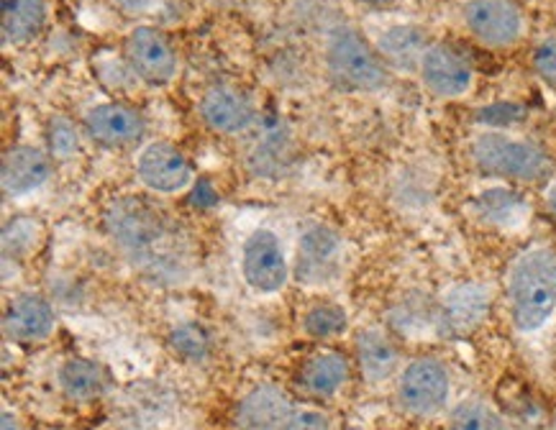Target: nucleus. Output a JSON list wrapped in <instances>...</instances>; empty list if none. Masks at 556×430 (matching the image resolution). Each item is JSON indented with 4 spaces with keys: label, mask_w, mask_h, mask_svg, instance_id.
<instances>
[{
    "label": "nucleus",
    "mask_w": 556,
    "mask_h": 430,
    "mask_svg": "<svg viewBox=\"0 0 556 430\" xmlns=\"http://www.w3.org/2000/svg\"><path fill=\"white\" fill-rule=\"evenodd\" d=\"M105 228L124 256L147 279L177 284L195 267V243L173 213L141 195L116 198L105 207Z\"/></svg>",
    "instance_id": "nucleus-1"
},
{
    "label": "nucleus",
    "mask_w": 556,
    "mask_h": 430,
    "mask_svg": "<svg viewBox=\"0 0 556 430\" xmlns=\"http://www.w3.org/2000/svg\"><path fill=\"white\" fill-rule=\"evenodd\" d=\"M508 307L518 333H536L556 313V249L536 243L520 251L508 271Z\"/></svg>",
    "instance_id": "nucleus-2"
},
{
    "label": "nucleus",
    "mask_w": 556,
    "mask_h": 430,
    "mask_svg": "<svg viewBox=\"0 0 556 430\" xmlns=\"http://www.w3.org/2000/svg\"><path fill=\"white\" fill-rule=\"evenodd\" d=\"M469 160L484 177L510 182H539L554 172V160L546 149L508 131L484 128L469 143Z\"/></svg>",
    "instance_id": "nucleus-3"
},
{
    "label": "nucleus",
    "mask_w": 556,
    "mask_h": 430,
    "mask_svg": "<svg viewBox=\"0 0 556 430\" xmlns=\"http://www.w3.org/2000/svg\"><path fill=\"white\" fill-rule=\"evenodd\" d=\"M326 72L333 88L341 92H380L390 85L392 69L377 52V47L352 26H339L326 41Z\"/></svg>",
    "instance_id": "nucleus-4"
},
{
    "label": "nucleus",
    "mask_w": 556,
    "mask_h": 430,
    "mask_svg": "<svg viewBox=\"0 0 556 430\" xmlns=\"http://www.w3.org/2000/svg\"><path fill=\"white\" fill-rule=\"evenodd\" d=\"M397 405L413 418H433L452 397V377L437 356H418L408 362L397 377Z\"/></svg>",
    "instance_id": "nucleus-5"
},
{
    "label": "nucleus",
    "mask_w": 556,
    "mask_h": 430,
    "mask_svg": "<svg viewBox=\"0 0 556 430\" xmlns=\"http://www.w3.org/2000/svg\"><path fill=\"white\" fill-rule=\"evenodd\" d=\"M241 275L256 295H275L290 279L285 246L273 228H254L241 246Z\"/></svg>",
    "instance_id": "nucleus-6"
},
{
    "label": "nucleus",
    "mask_w": 556,
    "mask_h": 430,
    "mask_svg": "<svg viewBox=\"0 0 556 430\" xmlns=\"http://www.w3.org/2000/svg\"><path fill=\"white\" fill-rule=\"evenodd\" d=\"M462 18L469 34L488 49H510L526 34V16L516 0H467Z\"/></svg>",
    "instance_id": "nucleus-7"
},
{
    "label": "nucleus",
    "mask_w": 556,
    "mask_h": 430,
    "mask_svg": "<svg viewBox=\"0 0 556 430\" xmlns=\"http://www.w3.org/2000/svg\"><path fill=\"white\" fill-rule=\"evenodd\" d=\"M124 54L128 69L149 88H165L175 80L177 67H180L175 47L156 26H134L131 34L126 36Z\"/></svg>",
    "instance_id": "nucleus-8"
},
{
    "label": "nucleus",
    "mask_w": 556,
    "mask_h": 430,
    "mask_svg": "<svg viewBox=\"0 0 556 430\" xmlns=\"http://www.w3.org/2000/svg\"><path fill=\"white\" fill-rule=\"evenodd\" d=\"M137 177L144 190L154 195H177L195 179V169L175 143L154 139L147 141L137 154Z\"/></svg>",
    "instance_id": "nucleus-9"
},
{
    "label": "nucleus",
    "mask_w": 556,
    "mask_h": 430,
    "mask_svg": "<svg viewBox=\"0 0 556 430\" xmlns=\"http://www.w3.org/2000/svg\"><path fill=\"white\" fill-rule=\"evenodd\" d=\"M420 83L441 100L465 98L475 85V64L459 47L448 41H433L420 62Z\"/></svg>",
    "instance_id": "nucleus-10"
},
{
    "label": "nucleus",
    "mask_w": 556,
    "mask_h": 430,
    "mask_svg": "<svg viewBox=\"0 0 556 430\" xmlns=\"http://www.w3.org/2000/svg\"><path fill=\"white\" fill-rule=\"evenodd\" d=\"M83 131L90 141L105 149L134 147L144 139L147 121L137 108L105 100V103L92 105L83 116Z\"/></svg>",
    "instance_id": "nucleus-11"
},
{
    "label": "nucleus",
    "mask_w": 556,
    "mask_h": 430,
    "mask_svg": "<svg viewBox=\"0 0 556 430\" xmlns=\"http://www.w3.org/2000/svg\"><path fill=\"white\" fill-rule=\"evenodd\" d=\"M341 236L329 226H308L298 239L295 275L303 284H326L341 269Z\"/></svg>",
    "instance_id": "nucleus-12"
},
{
    "label": "nucleus",
    "mask_w": 556,
    "mask_h": 430,
    "mask_svg": "<svg viewBox=\"0 0 556 430\" xmlns=\"http://www.w3.org/2000/svg\"><path fill=\"white\" fill-rule=\"evenodd\" d=\"M490 305H493V298H490V290L484 284H454L452 290H446V295L441 298L437 313L439 333L446 336V339L469 336L475 328L482 326L484 318H488Z\"/></svg>",
    "instance_id": "nucleus-13"
},
{
    "label": "nucleus",
    "mask_w": 556,
    "mask_h": 430,
    "mask_svg": "<svg viewBox=\"0 0 556 430\" xmlns=\"http://www.w3.org/2000/svg\"><path fill=\"white\" fill-rule=\"evenodd\" d=\"M203 124L211 131L224 136H237L249 131L256 124V105L244 90L233 88V85H211L203 92L201 103H198Z\"/></svg>",
    "instance_id": "nucleus-14"
},
{
    "label": "nucleus",
    "mask_w": 556,
    "mask_h": 430,
    "mask_svg": "<svg viewBox=\"0 0 556 430\" xmlns=\"http://www.w3.org/2000/svg\"><path fill=\"white\" fill-rule=\"evenodd\" d=\"M52 154L41 152L31 143H18L3 154L0 162V185L9 198H24L45 188L52 177Z\"/></svg>",
    "instance_id": "nucleus-15"
},
{
    "label": "nucleus",
    "mask_w": 556,
    "mask_h": 430,
    "mask_svg": "<svg viewBox=\"0 0 556 430\" xmlns=\"http://www.w3.org/2000/svg\"><path fill=\"white\" fill-rule=\"evenodd\" d=\"M54 311L47 298L37 292H24L5 307L3 333L16 343H39L47 341L54 331Z\"/></svg>",
    "instance_id": "nucleus-16"
},
{
    "label": "nucleus",
    "mask_w": 556,
    "mask_h": 430,
    "mask_svg": "<svg viewBox=\"0 0 556 430\" xmlns=\"http://www.w3.org/2000/svg\"><path fill=\"white\" fill-rule=\"evenodd\" d=\"M292 413L295 410H292L290 397L280 387L262 384L241 400L233 415V426L237 430H282Z\"/></svg>",
    "instance_id": "nucleus-17"
},
{
    "label": "nucleus",
    "mask_w": 556,
    "mask_h": 430,
    "mask_svg": "<svg viewBox=\"0 0 556 430\" xmlns=\"http://www.w3.org/2000/svg\"><path fill=\"white\" fill-rule=\"evenodd\" d=\"M431 45V36L424 26L397 24L390 26L375 47L392 72H418Z\"/></svg>",
    "instance_id": "nucleus-18"
},
{
    "label": "nucleus",
    "mask_w": 556,
    "mask_h": 430,
    "mask_svg": "<svg viewBox=\"0 0 556 430\" xmlns=\"http://www.w3.org/2000/svg\"><path fill=\"white\" fill-rule=\"evenodd\" d=\"M356 362L369 384H380L401 367V349L382 328H365L356 336Z\"/></svg>",
    "instance_id": "nucleus-19"
},
{
    "label": "nucleus",
    "mask_w": 556,
    "mask_h": 430,
    "mask_svg": "<svg viewBox=\"0 0 556 430\" xmlns=\"http://www.w3.org/2000/svg\"><path fill=\"white\" fill-rule=\"evenodd\" d=\"M47 0H0V31L5 47H24L45 31Z\"/></svg>",
    "instance_id": "nucleus-20"
},
{
    "label": "nucleus",
    "mask_w": 556,
    "mask_h": 430,
    "mask_svg": "<svg viewBox=\"0 0 556 430\" xmlns=\"http://www.w3.org/2000/svg\"><path fill=\"white\" fill-rule=\"evenodd\" d=\"M349 379V364L346 358L337 354V351H320L313 354L308 362L301 367L298 375V384L303 387V392H308L311 397H333Z\"/></svg>",
    "instance_id": "nucleus-21"
},
{
    "label": "nucleus",
    "mask_w": 556,
    "mask_h": 430,
    "mask_svg": "<svg viewBox=\"0 0 556 430\" xmlns=\"http://www.w3.org/2000/svg\"><path fill=\"white\" fill-rule=\"evenodd\" d=\"M56 384L62 394L73 403H90L98 400L105 390V377L98 364L88 358H67L56 371Z\"/></svg>",
    "instance_id": "nucleus-22"
},
{
    "label": "nucleus",
    "mask_w": 556,
    "mask_h": 430,
    "mask_svg": "<svg viewBox=\"0 0 556 430\" xmlns=\"http://www.w3.org/2000/svg\"><path fill=\"white\" fill-rule=\"evenodd\" d=\"M475 207L484 220L495 226H516L526 218V211H529V205H526V200L518 192L505 188L480 192L475 200Z\"/></svg>",
    "instance_id": "nucleus-23"
},
{
    "label": "nucleus",
    "mask_w": 556,
    "mask_h": 430,
    "mask_svg": "<svg viewBox=\"0 0 556 430\" xmlns=\"http://www.w3.org/2000/svg\"><path fill=\"white\" fill-rule=\"evenodd\" d=\"M448 430H508V422L482 400H465L448 413Z\"/></svg>",
    "instance_id": "nucleus-24"
},
{
    "label": "nucleus",
    "mask_w": 556,
    "mask_h": 430,
    "mask_svg": "<svg viewBox=\"0 0 556 430\" xmlns=\"http://www.w3.org/2000/svg\"><path fill=\"white\" fill-rule=\"evenodd\" d=\"M346 328H349V318L341 305L318 303L303 315V331L305 336H311V339H318V341L333 339V336L346 333Z\"/></svg>",
    "instance_id": "nucleus-25"
},
{
    "label": "nucleus",
    "mask_w": 556,
    "mask_h": 430,
    "mask_svg": "<svg viewBox=\"0 0 556 430\" xmlns=\"http://www.w3.org/2000/svg\"><path fill=\"white\" fill-rule=\"evenodd\" d=\"M169 343L177 356H182L185 362H203L211 351V336L203 326L198 322H182L169 333Z\"/></svg>",
    "instance_id": "nucleus-26"
},
{
    "label": "nucleus",
    "mask_w": 556,
    "mask_h": 430,
    "mask_svg": "<svg viewBox=\"0 0 556 430\" xmlns=\"http://www.w3.org/2000/svg\"><path fill=\"white\" fill-rule=\"evenodd\" d=\"M47 139H49V154H52L54 160H70V156H75L77 149H80V134H77L75 124L62 116L49 121Z\"/></svg>",
    "instance_id": "nucleus-27"
},
{
    "label": "nucleus",
    "mask_w": 556,
    "mask_h": 430,
    "mask_svg": "<svg viewBox=\"0 0 556 430\" xmlns=\"http://www.w3.org/2000/svg\"><path fill=\"white\" fill-rule=\"evenodd\" d=\"M526 118V108L518 103H493L477 111V124L493 131H505V128L520 124Z\"/></svg>",
    "instance_id": "nucleus-28"
},
{
    "label": "nucleus",
    "mask_w": 556,
    "mask_h": 430,
    "mask_svg": "<svg viewBox=\"0 0 556 430\" xmlns=\"http://www.w3.org/2000/svg\"><path fill=\"white\" fill-rule=\"evenodd\" d=\"M531 67L548 88H556V36L539 41L531 52Z\"/></svg>",
    "instance_id": "nucleus-29"
},
{
    "label": "nucleus",
    "mask_w": 556,
    "mask_h": 430,
    "mask_svg": "<svg viewBox=\"0 0 556 430\" xmlns=\"http://www.w3.org/2000/svg\"><path fill=\"white\" fill-rule=\"evenodd\" d=\"M282 430H331V418L320 410H298Z\"/></svg>",
    "instance_id": "nucleus-30"
},
{
    "label": "nucleus",
    "mask_w": 556,
    "mask_h": 430,
    "mask_svg": "<svg viewBox=\"0 0 556 430\" xmlns=\"http://www.w3.org/2000/svg\"><path fill=\"white\" fill-rule=\"evenodd\" d=\"M118 11H124L126 16H144L162 5V0H113Z\"/></svg>",
    "instance_id": "nucleus-31"
},
{
    "label": "nucleus",
    "mask_w": 556,
    "mask_h": 430,
    "mask_svg": "<svg viewBox=\"0 0 556 430\" xmlns=\"http://www.w3.org/2000/svg\"><path fill=\"white\" fill-rule=\"evenodd\" d=\"M546 211H548V215H552V218L556 220V182H552L546 188Z\"/></svg>",
    "instance_id": "nucleus-32"
},
{
    "label": "nucleus",
    "mask_w": 556,
    "mask_h": 430,
    "mask_svg": "<svg viewBox=\"0 0 556 430\" xmlns=\"http://www.w3.org/2000/svg\"><path fill=\"white\" fill-rule=\"evenodd\" d=\"M0 430H18V422L11 413H3V420H0Z\"/></svg>",
    "instance_id": "nucleus-33"
},
{
    "label": "nucleus",
    "mask_w": 556,
    "mask_h": 430,
    "mask_svg": "<svg viewBox=\"0 0 556 430\" xmlns=\"http://www.w3.org/2000/svg\"><path fill=\"white\" fill-rule=\"evenodd\" d=\"M356 3L367 5V9H388L392 0H356Z\"/></svg>",
    "instance_id": "nucleus-34"
},
{
    "label": "nucleus",
    "mask_w": 556,
    "mask_h": 430,
    "mask_svg": "<svg viewBox=\"0 0 556 430\" xmlns=\"http://www.w3.org/2000/svg\"><path fill=\"white\" fill-rule=\"evenodd\" d=\"M554 430H556V413H554Z\"/></svg>",
    "instance_id": "nucleus-35"
}]
</instances>
